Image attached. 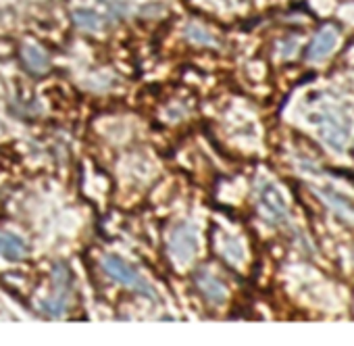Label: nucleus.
Wrapping results in <instances>:
<instances>
[{"mask_svg": "<svg viewBox=\"0 0 354 346\" xmlns=\"http://www.w3.org/2000/svg\"><path fill=\"white\" fill-rule=\"evenodd\" d=\"M102 265H104V271H106L113 280H117L119 284H125V286L133 288L136 292L154 298V290L150 288V284H148L131 265H127L123 259H119V257H106V259L102 261Z\"/></svg>", "mask_w": 354, "mask_h": 346, "instance_id": "f257e3e1", "label": "nucleus"}, {"mask_svg": "<svg viewBox=\"0 0 354 346\" xmlns=\"http://www.w3.org/2000/svg\"><path fill=\"white\" fill-rule=\"evenodd\" d=\"M169 251H171V257L180 265L190 263L194 253H196V234H194V230L190 226L175 228L171 238H169Z\"/></svg>", "mask_w": 354, "mask_h": 346, "instance_id": "f03ea898", "label": "nucleus"}, {"mask_svg": "<svg viewBox=\"0 0 354 346\" xmlns=\"http://www.w3.org/2000/svg\"><path fill=\"white\" fill-rule=\"evenodd\" d=\"M321 136L327 144L333 148H344L350 136V123L335 113H323L321 115Z\"/></svg>", "mask_w": 354, "mask_h": 346, "instance_id": "7ed1b4c3", "label": "nucleus"}, {"mask_svg": "<svg viewBox=\"0 0 354 346\" xmlns=\"http://www.w3.org/2000/svg\"><path fill=\"white\" fill-rule=\"evenodd\" d=\"M259 201H261V209L265 211V215L273 221H281L286 217V203L283 197L279 194V190L271 184H265L259 192Z\"/></svg>", "mask_w": 354, "mask_h": 346, "instance_id": "20e7f679", "label": "nucleus"}, {"mask_svg": "<svg viewBox=\"0 0 354 346\" xmlns=\"http://www.w3.org/2000/svg\"><path fill=\"white\" fill-rule=\"evenodd\" d=\"M335 44H337V32H335V28H331V26L323 28L315 36V40L310 42V46H308V59L310 61H323L329 53H333Z\"/></svg>", "mask_w": 354, "mask_h": 346, "instance_id": "39448f33", "label": "nucleus"}, {"mask_svg": "<svg viewBox=\"0 0 354 346\" xmlns=\"http://www.w3.org/2000/svg\"><path fill=\"white\" fill-rule=\"evenodd\" d=\"M196 286H198V290L203 292V296H205L209 302H213V304H221V302H225V298H227L225 286H223L215 275H211L209 271H201V273L196 275Z\"/></svg>", "mask_w": 354, "mask_h": 346, "instance_id": "423d86ee", "label": "nucleus"}, {"mask_svg": "<svg viewBox=\"0 0 354 346\" xmlns=\"http://www.w3.org/2000/svg\"><path fill=\"white\" fill-rule=\"evenodd\" d=\"M0 255L9 261H21L28 255V246L26 242L9 232H0Z\"/></svg>", "mask_w": 354, "mask_h": 346, "instance_id": "0eeeda50", "label": "nucleus"}, {"mask_svg": "<svg viewBox=\"0 0 354 346\" xmlns=\"http://www.w3.org/2000/svg\"><path fill=\"white\" fill-rule=\"evenodd\" d=\"M26 63H28L32 69L40 71V73L48 67V59H46V55H44L40 48H36V46H28V48H26Z\"/></svg>", "mask_w": 354, "mask_h": 346, "instance_id": "6e6552de", "label": "nucleus"}]
</instances>
